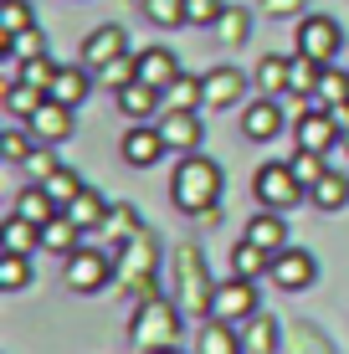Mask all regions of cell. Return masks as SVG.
<instances>
[{
	"instance_id": "cell-29",
	"label": "cell",
	"mask_w": 349,
	"mask_h": 354,
	"mask_svg": "<svg viewBox=\"0 0 349 354\" xmlns=\"http://www.w3.org/2000/svg\"><path fill=\"white\" fill-rule=\"evenodd\" d=\"M308 201H314L319 211H344V205H349V180L339 175V169H329V175L308 190Z\"/></svg>"
},
{
	"instance_id": "cell-50",
	"label": "cell",
	"mask_w": 349,
	"mask_h": 354,
	"mask_svg": "<svg viewBox=\"0 0 349 354\" xmlns=\"http://www.w3.org/2000/svg\"><path fill=\"white\" fill-rule=\"evenodd\" d=\"M339 149H344V154H349V129H344V139H339Z\"/></svg>"
},
{
	"instance_id": "cell-15",
	"label": "cell",
	"mask_w": 349,
	"mask_h": 354,
	"mask_svg": "<svg viewBox=\"0 0 349 354\" xmlns=\"http://www.w3.org/2000/svg\"><path fill=\"white\" fill-rule=\"evenodd\" d=\"M118 113H124L129 124H149V118L164 113V93L149 88V82H129V88L118 93Z\"/></svg>"
},
{
	"instance_id": "cell-27",
	"label": "cell",
	"mask_w": 349,
	"mask_h": 354,
	"mask_svg": "<svg viewBox=\"0 0 349 354\" xmlns=\"http://www.w3.org/2000/svg\"><path fill=\"white\" fill-rule=\"evenodd\" d=\"M232 272L257 283V277H267V272H272V252H262L257 241H247V236H242V241L232 247Z\"/></svg>"
},
{
	"instance_id": "cell-12",
	"label": "cell",
	"mask_w": 349,
	"mask_h": 354,
	"mask_svg": "<svg viewBox=\"0 0 349 354\" xmlns=\"http://www.w3.org/2000/svg\"><path fill=\"white\" fill-rule=\"evenodd\" d=\"M164 133H160V124H129V133H124V165H134V169H149V165H160L164 160Z\"/></svg>"
},
{
	"instance_id": "cell-30",
	"label": "cell",
	"mask_w": 349,
	"mask_h": 354,
	"mask_svg": "<svg viewBox=\"0 0 349 354\" xmlns=\"http://www.w3.org/2000/svg\"><path fill=\"white\" fill-rule=\"evenodd\" d=\"M0 236H6V252H36L41 247V226L26 221V216H16V211H10V221L0 226Z\"/></svg>"
},
{
	"instance_id": "cell-35",
	"label": "cell",
	"mask_w": 349,
	"mask_h": 354,
	"mask_svg": "<svg viewBox=\"0 0 349 354\" xmlns=\"http://www.w3.org/2000/svg\"><path fill=\"white\" fill-rule=\"evenodd\" d=\"M283 349L287 354H334L329 339H323L314 324H293V328H287V339H283Z\"/></svg>"
},
{
	"instance_id": "cell-37",
	"label": "cell",
	"mask_w": 349,
	"mask_h": 354,
	"mask_svg": "<svg viewBox=\"0 0 349 354\" xmlns=\"http://www.w3.org/2000/svg\"><path fill=\"white\" fill-rule=\"evenodd\" d=\"M41 103H46L41 88H31V82H6V108H10L16 118H31Z\"/></svg>"
},
{
	"instance_id": "cell-49",
	"label": "cell",
	"mask_w": 349,
	"mask_h": 354,
	"mask_svg": "<svg viewBox=\"0 0 349 354\" xmlns=\"http://www.w3.org/2000/svg\"><path fill=\"white\" fill-rule=\"evenodd\" d=\"M154 354H185V349H180V344H170V349H154Z\"/></svg>"
},
{
	"instance_id": "cell-41",
	"label": "cell",
	"mask_w": 349,
	"mask_h": 354,
	"mask_svg": "<svg viewBox=\"0 0 349 354\" xmlns=\"http://www.w3.org/2000/svg\"><path fill=\"white\" fill-rule=\"evenodd\" d=\"M31 149H36V133L31 129H6V133H0V154H6L10 165H26Z\"/></svg>"
},
{
	"instance_id": "cell-45",
	"label": "cell",
	"mask_w": 349,
	"mask_h": 354,
	"mask_svg": "<svg viewBox=\"0 0 349 354\" xmlns=\"http://www.w3.org/2000/svg\"><path fill=\"white\" fill-rule=\"evenodd\" d=\"M26 26H36L31 6H26V0H6V6H0V36H16V31H26Z\"/></svg>"
},
{
	"instance_id": "cell-44",
	"label": "cell",
	"mask_w": 349,
	"mask_h": 354,
	"mask_svg": "<svg viewBox=\"0 0 349 354\" xmlns=\"http://www.w3.org/2000/svg\"><path fill=\"white\" fill-rule=\"evenodd\" d=\"M41 185H46V190H52V201H57V205H67V201H72V195H77V190H82V175H77V169H67V165H62V169H57V175H46V180H41Z\"/></svg>"
},
{
	"instance_id": "cell-26",
	"label": "cell",
	"mask_w": 349,
	"mask_h": 354,
	"mask_svg": "<svg viewBox=\"0 0 349 354\" xmlns=\"http://www.w3.org/2000/svg\"><path fill=\"white\" fill-rule=\"evenodd\" d=\"M41 247H46V252H57V257L67 262L72 252L82 247V226L72 221V216H52V221L41 226Z\"/></svg>"
},
{
	"instance_id": "cell-8",
	"label": "cell",
	"mask_w": 349,
	"mask_h": 354,
	"mask_svg": "<svg viewBox=\"0 0 349 354\" xmlns=\"http://www.w3.org/2000/svg\"><path fill=\"white\" fill-rule=\"evenodd\" d=\"M293 139H298V149H319V154H329V149H339L344 129H339V118H334L329 108L308 103L303 113L293 118Z\"/></svg>"
},
{
	"instance_id": "cell-47",
	"label": "cell",
	"mask_w": 349,
	"mask_h": 354,
	"mask_svg": "<svg viewBox=\"0 0 349 354\" xmlns=\"http://www.w3.org/2000/svg\"><path fill=\"white\" fill-rule=\"evenodd\" d=\"M57 169H62V165H57V144H36L31 160H26V175L31 180H46V175H57Z\"/></svg>"
},
{
	"instance_id": "cell-25",
	"label": "cell",
	"mask_w": 349,
	"mask_h": 354,
	"mask_svg": "<svg viewBox=\"0 0 349 354\" xmlns=\"http://www.w3.org/2000/svg\"><path fill=\"white\" fill-rule=\"evenodd\" d=\"M257 88L267 93V97H283V93H293V57H283V52L262 57V62H257Z\"/></svg>"
},
{
	"instance_id": "cell-43",
	"label": "cell",
	"mask_w": 349,
	"mask_h": 354,
	"mask_svg": "<svg viewBox=\"0 0 349 354\" xmlns=\"http://www.w3.org/2000/svg\"><path fill=\"white\" fill-rule=\"evenodd\" d=\"M57 67L52 57H31V62H21V82H31V88H41V93H52V82H57Z\"/></svg>"
},
{
	"instance_id": "cell-42",
	"label": "cell",
	"mask_w": 349,
	"mask_h": 354,
	"mask_svg": "<svg viewBox=\"0 0 349 354\" xmlns=\"http://www.w3.org/2000/svg\"><path fill=\"white\" fill-rule=\"evenodd\" d=\"M144 21H154V26H185V0H144Z\"/></svg>"
},
{
	"instance_id": "cell-4",
	"label": "cell",
	"mask_w": 349,
	"mask_h": 354,
	"mask_svg": "<svg viewBox=\"0 0 349 354\" xmlns=\"http://www.w3.org/2000/svg\"><path fill=\"white\" fill-rule=\"evenodd\" d=\"M154 257H160V241H154V231L144 226L134 241H129L124 252H118V283H124V292H134V298H154Z\"/></svg>"
},
{
	"instance_id": "cell-24",
	"label": "cell",
	"mask_w": 349,
	"mask_h": 354,
	"mask_svg": "<svg viewBox=\"0 0 349 354\" xmlns=\"http://www.w3.org/2000/svg\"><path fill=\"white\" fill-rule=\"evenodd\" d=\"M16 216H26V221H36V226H46L52 216H62V205L52 201V190L41 185V180H31L26 190L16 195Z\"/></svg>"
},
{
	"instance_id": "cell-9",
	"label": "cell",
	"mask_w": 349,
	"mask_h": 354,
	"mask_svg": "<svg viewBox=\"0 0 349 354\" xmlns=\"http://www.w3.org/2000/svg\"><path fill=\"white\" fill-rule=\"evenodd\" d=\"M339 46H344L339 21H329V16H303L298 21V52L303 57H314V62L329 67L334 57H339Z\"/></svg>"
},
{
	"instance_id": "cell-36",
	"label": "cell",
	"mask_w": 349,
	"mask_h": 354,
	"mask_svg": "<svg viewBox=\"0 0 349 354\" xmlns=\"http://www.w3.org/2000/svg\"><path fill=\"white\" fill-rule=\"evenodd\" d=\"M26 283H31V252H6V257H0V288L21 292Z\"/></svg>"
},
{
	"instance_id": "cell-16",
	"label": "cell",
	"mask_w": 349,
	"mask_h": 354,
	"mask_svg": "<svg viewBox=\"0 0 349 354\" xmlns=\"http://www.w3.org/2000/svg\"><path fill=\"white\" fill-rule=\"evenodd\" d=\"M124 52H129V31L124 26H98L88 41H82V67H98L103 72L113 57H124Z\"/></svg>"
},
{
	"instance_id": "cell-39",
	"label": "cell",
	"mask_w": 349,
	"mask_h": 354,
	"mask_svg": "<svg viewBox=\"0 0 349 354\" xmlns=\"http://www.w3.org/2000/svg\"><path fill=\"white\" fill-rule=\"evenodd\" d=\"M98 77H103V88H113V93H124L129 88V82H139V57H113V62H108L103 72H98Z\"/></svg>"
},
{
	"instance_id": "cell-13",
	"label": "cell",
	"mask_w": 349,
	"mask_h": 354,
	"mask_svg": "<svg viewBox=\"0 0 349 354\" xmlns=\"http://www.w3.org/2000/svg\"><path fill=\"white\" fill-rule=\"evenodd\" d=\"M160 133H164V144L170 149H180V154H196L200 149V113L196 108H164L160 113Z\"/></svg>"
},
{
	"instance_id": "cell-38",
	"label": "cell",
	"mask_w": 349,
	"mask_h": 354,
	"mask_svg": "<svg viewBox=\"0 0 349 354\" xmlns=\"http://www.w3.org/2000/svg\"><path fill=\"white\" fill-rule=\"evenodd\" d=\"M319 77H323V62H314V57L298 52V57H293V97H308V103H314Z\"/></svg>"
},
{
	"instance_id": "cell-5",
	"label": "cell",
	"mask_w": 349,
	"mask_h": 354,
	"mask_svg": "<svg viewBox=\"0 0 349 354\" xmlns=\"http://www.w3.org/2000/svg\"><path fill=\"white\" fill-rule=\"evenodd\" d=\"M252 195H257L262 205H272V211H293V205L308 201V185L293 175L287 160H267L257 169V180H252Z\"/></svg>"
},
{
	"instance_id": "cell-18",
	"label": "cell",
	"mask_w": 349,
	"mask_h": 354,
	"mask_svg": "<svg viewBox=\"0 0 349 354\" xmlns=\"http://www.w3.org/2000/svg\"><path fill=\"white\" fill-rule=\"evenodd\" d=\"M247 241H257L262 252H272V257H278V252L287 247V221H283V211L262 205V211L247 221Z\"/></svg>"
},
{
	"instance_id": "cell-10",
	"label": "cell",
	"mask_w": 349,
	"mask_h": 354,
	"mask_svg": "<svg viewBox=\"0 0 349 354\" xmlns=\"http://www.w3.org/2000/svg\"><path fill=\"white\" fill-rule=\"evenodd\" d=\"M267 277L283 292H303V288H314V277H319V257H314V252H303V247H283L278 257H272V272Z\"/></svg>"
},
{
	"instance_id": "cell-22",
	"label": "cell",
	"mask_w": 349,
	"mask_h": 354,
	"mask_svg": "<svg viewBox=\"0 0 349 354\" xmlns=\"http://www.w3.org/2000/svg\"><path fill=\"white\" fill-rule=\"evenodd\" d=\"M242 349H247V354H278V349H283V324L267 319V313L247 319V324H242Z\"/></svg>"
},
{
	"instance_id": "cell-6",
	"label": "cell",
	"mask_w": 349,
	"mask_h": 354,
	"mask_svg": "<svg viewBox=\"0 0 349 354\" xmlns=\"http://www.w3.org/2000/svg\"><path fill=\"white\" fill-rule=\"evenodd\" d=\"M62 277H67L72 292H103V288L118 277V257H113L108 247H77V252L67 257Z\"/></svg>"
},
{
	"instance_id": "cell-19",
	"label": "cell",
	"mask_w": 349,
	"mask_h": 354,
	"mask_svg": "<svg viewBox=\"0 0 349 354\" xmlns=\"http://www.w3.org/2000/svg\"><path fill=\"white\" fill-rule=\"evenodd\" d=\"M175 77H180V62H175L170 46H144V52H139V82H149V88L164 93Z\"/></svg>"
},
{
	"instance_id": "cell-3",
	"label": "cell",
	"mask_w": 349,
	"mask_h": 354,
	"mask_svg": "<svg viewBox=\"0 0 349 354\" xmlns=\"http://www.w3.org/2000/svg\"><path fill=\"white\" fill-rule=\"evenodd\" d=\"M180 303H175V292L164 298V292H154V298H144L139 308H134V324H129V344L144 349V354H154V349H170L180 344Z\"/></svg>"
},
{
	"instance_id": "cell-33",
	"label": "cell",
	"mask_w": 349,
	"mask_h": 354,
	"mask_svg": "<svg viewBox=\"0 0 349 354\" xmlns=\"http://www.w3.org/2000/svg\"><path fill=\"white\" fill-rule=\"evenodd\" d=\"M0 46H6V57H16V62H31V57H46V36L26 26V31H16V36H0Z\"/></svg>"
},
{
	"instance_id": "cell-28",
	"label": "cell",
	"mask_w": 349,
	"mask_h": 354,
	"mask_svg": "<svg viewBox=\"0 0 349 354\" xmlns=\"http://www.w3.org/2000/svg\"><path fill=\"white\" fill-rule=\"evenodd\" d=\"M88 93H93V77H88V72H82V62H77V67H62V72H57V82H52V93H46V97H57V103L77 108Z\"/></svg>"
},
{
	"instance_id": "cell-21",
	"label": "cell",
	"mask_w": 349,
	"mask_h": 354,
	"mask_svg": "<svg viewBox=\"0 0 349 354\" xmlns=\"http://www.w3.org/2000/svg\"><path fill=\"white\" fill-rule=\"evenodd\" d=\"M196 354H247L242 349V328L221 324V319H206L200 324V339H196Z\"/></svg>"
},
{
	"instance_id": "cell-32",
	"label": "cell",
	"mask_w": 349,
	"mask_h": 354,
	"mask_svg": "<svg viewBox=\"0 0 349 354\" xmlns=\"http://www.w3.org/2000/svg\"><path fill=\"white\" fill-rule=\"evenodd\" d=\"M200 103H206V77H185L180 72L164 88V108H200Z\"/></svg>"
},
{
	"instance_id": "cell-31",
	"label": "cell",
	"mask_w": 349,
	"mask_h": 354,
	"mask_svg": "<svg viewBox=\"0 0 349 354\" xmlns=\"http://www.w3.org/2000/svg\"><path fill=\"white\" fill-rule=\"evenodd\" d=\"M314 103H319V108H339V103H349V72H344V67H334V62L323 67Z\"/></svg>"
},
{
	"instance_id": "cell-2",
	"label": "cell",
	"mask_w": 349,
	"mask_h": 354,
	"mask_svg": "<svg viewBox=\"0 0 349 354\" xmlns=\"http://www.w3.org/2000/svg\"><path fill=\"white\" fill-rule=\"evenodd\" d=\"M211 298H216V283H211V267H206V252L196 241H180L175 247V303L185 319L206 324L211 319Z\"/></svg>"
},
{
	"instance_id": "cell-14",
	"label": "cell",
	"mask_w": 349,
	"mask_h": 354,
	"mask_svg": "<svg viewBox=\"0 0 349 354\" xmlns=\"http://www.w3.org/2000/svg\"><path fill=\"white\" fill-rule=\"evenodd\" d=\"M72 113H77V108H67V103H57V97H46V103L26 118V129L36 133V144H67V139H72Z\"/></svg>"
},
{
	"instance_id": "cell-48",
	"label": "cell",
	"mask_w": 349,
	"mask_h": 354,
	"mask_svg": "<svg viewBox=\"0 0 349 354\" xmlns=\"http://www.w3.org/2000/svg\"><path fill=\"white\" fill-rule=\"evenodd\" d=\"M262 16H272V21L303 16V0H262Z\"/></svg>"
},
{
	"instance_id": "cell-40",
	"label": "cell",
	"mask_w": 349,
	"mask_h": 354,
	"mask_svg": "<svg viewBox=\"0 0 349 354\" xmlns=\"http://www.w3.org/2000/svg\"><path fill=\"white\" fill-rule=\"evenodd\" d=\"M287 165H293V175H298V180H303V185H308V190H314V185H319V180H323V175H329V160H323V154H319V149H298V154H293V160H287Z\"/></svg>"
},
{
	"instance_id": "cell-46",
	"label": "cell",
	"mask_w": 349,
	"mask_h": 354,
	"mask_svg": "<svg viewBox=\"0 0 349 354\" xmlns=\"http://www.w3.org/2000/svg\"><path fill=\"white\" fill-rule=\"evenodd\" d=\"M226 0H185V26H216Z\"/></svg>"
},
{
	"instance_id": "cell-34",
	"label": "cell",
	"mask_w": 349,
	"mask_h": 354,
	"mask_svg": "<svg viewBox=\"0 0 349 354\" xmlns=\"http://www.w3.org/2000/svg\"><path fill=\"white\" fill-rule=\"evenodd\" d=\"M216 36H221V41L226 46H242L247 41V36H252V16H247V10L242 6H226L221 10V21H216V26H211Z\"/></svg>"
},
{
	"instance_id": "cell-20",
	"label": "cell",
	"mask_w": 349,
	"mask_h": 354,
	"mask_svg": "<svg viewBox=\"0 0 349 354\" xmlns=\"http://www.w3.org/2000/svg\"><path fill=\"white\" fill-rule=\"evenodd\" d=\"M98 231L108 236V252L118 257V252H124L129 241H134L139 231H144V221H139V211H134V205H108V221H103Z\"/></svg>"
},
{
	"instance_id": "cell-23",
	"label": "cell",
	"mask_w": 349,
	"mask_h": 354,
	"mask_svg": "<svg viewBox=\"0 0 349 354\" xmlns=\"http://www.w3.org/2000/svg\"><path fill=\"white\" fill-rule=\"evenodd\" d=\"M62 216H72V221H77L82 231H98V226L108 221V201H103V195L93 190V185H82V190L62 205Z\"/></svg>"
},
{
	"instance_id": "cell-1",
	"label": "cell",
	"mask_w": 349,
	"mask_h": 354,
	"mask_svg": "<svg viewBox=\"0 0 349 354\" xmlns=\"http://www.w3.org/2000/svg\"><path fill=\"white\" fill-rule=\"evenodd\" d=\"M221 165L206 160V154H185V160L175 165V175H170V201H175V211H185V216H206L211 205H221Z\"/></svg>"
},
{
	"instance_id": "cell-17",
	"label": "cell",
	"mask_w": 349,
	"mask_h": 354,
	"mask_svg": "<svg viewBox=\"0 0 349 354\" xmlns=\"http://www.w3.org/2000/svg\"><path fill=\"white\" fill-rule=\"evenodd\" d=\"M242 97H247V77L236 67H211L206 72V108L221 113V108H236Z\"/></svg>"
},
{
	"instance_id": "cell-11",
	"label": "cell",
	"mask_w": 349,
	"mask_h": 354,
	"mask_svg": "<svg viewBox=\"0 0 349 354\" xmlns=\"http://www.w3.org/2000/svg\"><path fill=\"white\" fill-rule=\"evenodd\" d=\"M283 133V103L278 97H252L247 103V113H242V139H252V144H272Z\"/></svg>"
},
{
	"instance_id": "cell-7",
	"label": "cell",
	"mask_w": 349,
	"mask_h": 354,
	"mask_svg": "<svg viewBox=\"0 0 349 354\" xmlns=\"http://www.w3.org/2000/svg\"><path fill=\"white\" fill-rule=\"evenodd\" d=\"M262 313V298H257V283L252 277H226V283H216V298H211V319L221 324H236L242 328L247 319H257Z\"/></svg>"
}]
</instances>
